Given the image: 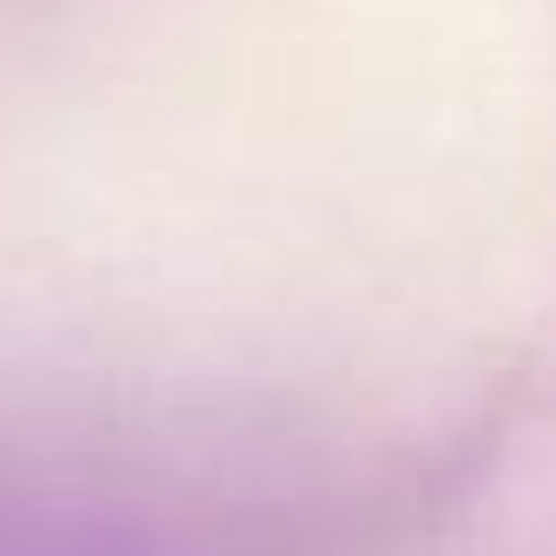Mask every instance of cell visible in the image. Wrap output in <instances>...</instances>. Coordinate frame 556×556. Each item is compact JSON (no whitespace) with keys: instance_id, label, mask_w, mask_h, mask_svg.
Wrapping results in <instances>:
<instances>
[{"instance_id":"obj_1","label":"cell","mask_w":556,"mask_h":556,"mask_svg":"<svg viewBox=\"0 0 556 556\" xmlns=\"http://www.w3.org/2000/svg\"><path fill=\"white\" fill-rule=\"evenodd\" d=\"M0 556H156V540L90 507L0 500Z\"/></svg>"}]
</instances>
